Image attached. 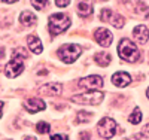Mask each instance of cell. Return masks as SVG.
Returning a JSON list of instances; mask_svg holds the SVG:
<instances>
[{
    "mask_svg": "<svg viewBox=\"0 0 149 140\" xmlns=\"http://www.w3.org/2000/svg\"><path fill=\"white\" fill-rule=\"evenodd\" d=\"M118 55L127 63H136L140 58V51L130 39H122L118 45Z\"/></svg>",
    "mask_w": 149,
    "mask_h": 140,
    "instance_id": "obj_1",
    "label": "cell"
},
{
    "mask_svg": "<svg viewBox=\"0 0 149 140\" xmlns=\"http://www.w3.org/2000/svg\"><path fill=\"white\" fill-rule=\"evenodd\" d=\"M49 31L52 36H57L60 33L66 31L70 27V18L66 14H54L49 17Z\"/></svg>",
    "mask_w": 149,
    "mask_h": 140,
    "instance_id": "obj_2",
    "label": "cell"
},
{
    "mask_svg": "<svg viewBox=\"0 0 149 140\" xmlns=\"http://www.w3.org/2000/svg\"><path fill=\"white\" fill-rule=\"evenodd\" d=\"M82 49L79 45H74V43H67V45H63L60 49H58V58L66 63V64H72L78 60V57L81 55Z\"/></svg>",
    "mask_w": 149,
    "mask_h": 140,
    "instance_id": "obj_3",
    "label": "cell"
},
{
    "mask_svg": "<svg viewBox=\"0 0 149 140\" xmlns=\"http://www.w3.org/2000/svg\"><path fill=\"white\" fill-rule=\"evenodd\" d=\"M103 93L98 90H90L84 94H74L72 97V101L78 104H98L103 101Z\"/></svg>",
    "mask_w": 149,
    "mask_h": 140,
    "instance_id": "obj_4",
    "label": "cell"
},
{
    "mask_svg": "<svg viewBox=\"0 0 149 140\" xmlns=\"http://www.w3.org/2000/svg\"><path fill=\"white\" fill-rule=\"evenodd\" d=\"M26 58H21V57H17V55H12V60L5 66V75L8 78H17L18 75H21L26 69V64L24 61Z\"/></svg>",
    "mask_w": 149,
    "mask_h": 140,
    "instance_id": "obj_5",
    "label": "cell"
},
{
    "mask_svg": "<svg viewBox=\"0 0 149 140\" xmlns=\"http://www.w3.org/2000/svg\"><path fill=\"white\" fill-rule=\"evenodd\" d=\"M97 133L103 139H110L116 133V122L112 118H103L97 125Z\"/></svg>",
    "mask_w": 149,
    "mask_h": 140,
    "instance_id": "obj_6",
    "label": "cell"
},
{
    "mask_svg": "<svg viewBox=\"0 0 149 140\" xmlns=\"http://www.w3.org/2000/svg\"><path fill=\"white\" fill-rule=\"evenodd\" d=\"M78 86L79 88H84V90H86V91H90V90H98V88L103 86V78H102V76H97V75L86 76V78L79 79Z\"/></svg>",
    "mask_w": 149,
    "mask_h": 140,
    "instance_id": "obj_7",
    "label": "cell"
},
{
    "mask_svg": "<svg viewBox=\"0 0 149 140\" xmlns=\"http://www.w3.org/2000/svg\"><path fill=\"white\" fill-rule=\"evenodd\" d=\"M100 20H102L103 22H112L116 29H121L122 25H124V22H125V20H124L121 15L113 14V12H112L110 9H103V10H102Z\"/></svg>",
    "mask_w": 149,
    "mask_h": 140,
    "instance_id": "obj_8",
    "label": "cell"
},
{
    "mask_svg": "<svg viewBox=\"0 0 149 140\" xmlns=\"http://www.w3.org/2000/svg\"><path fill=\"white\" fill-rule=\"evenodd\" d=\"M94 37H95L97 43L102 45V46H104V48L110 46L112 40H113V36H112V33H110L107 29H103V27H102V29H97V30L94 31Z\"/></svg>",
    "mask_w": 149,
    "mask_h": 140,
    "instance_id": "obj_9",
    "label": "cell"
},
{
    "mask_svg": "<svg viewBox=\"0 0 149 140\" xmlns=\"http://www.w3.org/2000/svg\"><path fill=\"white\" fill-rule=\"evenodd\" d=\"M24 109L30 113H36V112H40L45 109V101L42 98H36V97H31L29 100L24 101Z\"/></svg>",
    "mask_w": 149,
    "mask_h": 140,
    "instance_id": "obj_10",
    "label": "cell"
},
{
    "mask_svg": "<svg viewBox=\"0 0 149 140\" xmlns=\"http://www.w3.org/2000/svg\"><path fill=\"white\" fill-rule=\"evenodd\" d=\"M133 36H134V39L142 45L149 42V30H148L146 25H137V27H134Z\"/></svg>",
    "mask_w": 149,
    "mask_h": 140,
    "instance_id": "obj_11",
    "label": "cell"
},
{
    "mask_svg": "<svg viewBox=\"0 0 149 140\" xmlns=\"http://www.w3.org/2000/svg\"><path fill=\"white\" fill-rule=\"evenodd\" d=\"M112 82H113V85H116L119 88H124V86L130 85L131 76L125 72H116V73H113V76H112Z\"/></svg>",
    "mask_w": 149,
    "mask_h": 140,
    "instance_id": "obj_12",
    "label": "cell"
},
{
    "mask_svg": "<svg viewBox=\"0 0 149 140\" xmlns=\"http://www.w3.org/2000/svg\"><path fill=\"white\" fill-rule=\"evenodd\" d=\"M27 45H29V48H30V51H31L33 54H40L42 49H43L40 39L37 36H34V34L27 36Z\"/></svg>",
    "mask_w": 149,
    "mask_h": 140,
    "instance_id": "obj_13",
    "label": "cell"
},
{
    "mask_svg": "<svg viewBox=\"0 0 149 140\" xmlns=\"http://www.w3.org/2000/svg\"><path fill=\"white\" fill-rule=\"evenodd\" d=\"M39 93L46 94V95H60L61 94V85L60 84H46L39 90Z\"/></svg>",
    "mask_w": 149,
    "mask_h": 140,
    "instance_id": "obj_14",
    "label": "cell"
},
{
    "mask_svg": "<svg viewBox=\"0 0 149 140\" xmlns=\"http://www.w3.org/2000/svg\"><path fill=\"white\" fill-rule=\"evenodd\" d=\"M19 21L24 24V25H29V27H31V25H34L37 22V17L33 14V12L30 10H24L22 14L19 15Z\"/></svg>",
    "mask_w": 149,
    "mask_h": 140,
    "instance_id": "obj_15",
    "label": "cell"
},
{
    "mask_svg": "<svg viewBox=\"0 0 149 140\" xmlns=\"http://www.w3.org/2000/svg\"><path fill=\"white\" fill-rule=\"evenodd\" d=\"M95 61H97V64H98V66L106 67V66L110 64L112 57H110L109 52H98V54H95Z\"/></svg>",
    "mask_w": 149,
    "mask_h": 140,
    "instance_id": "obj_16",
    "label": "cell"
},
{
    "mask_svg": "<svg viewBox=\"0 0 149 140\" xmlns=\"http://www.w3.org/2000/svg\"><path fill=\"white\" fill-rule=\"evenodd\" d=\"M78 14L81 17H88L93 14V5L90 2H81L78 5Z\"/></svg>",
    "mask_w": 149,
    "mask_h": 140,
    "instance_id": "obj_17",
    "label": "cell"
},
{
    "mask_svg": "<svg viewBox=\"0 0 149 140\" xmlns=\"http://www.w3.org/2000/svg\"><path fill=\"white\" fill-rule=\"evenodd\" d=\"M128 121H130V124H139L140 121H142V110L139 109V107H136L133 112H131V115H130V118H128Z\"/></svg>",
    "mask_w": 149,
    "mask_h": 140,
    "instance_id": "obj_18",
    "label": "cell"
},
{
    "mask_svg": "<svg viewBox=\"0 0 149 140\" xmlns=\"http://www.w3.org/2000/svg\"><path fill=\"white\" fill-rule=\"evenodd\" d=\"M36 130H37V133H40V134H48L49 130H51V125H49L46 121H39V124L36 125Z\"/></svg>",
    "mask_w": 149,
    "mask_h": 140,
    "instance_id": "obj_19",
    "label": "cell"
},
{
    "mask_svg": "<svg viewBox=\"0 0 149 140\" xmlns=\"http://www.w3.org/2000/svg\"><path fill=\"white\" fill-rule=\"evenodd\" d=\"M31 5H33V8H34V9L42 10L43 8H46L48 0H31Z\"/></svg>",
    "mask_w": 149,
    "mask_h": 140,
    "instance_id": "obj_20",
    "label": "cell"
},
{
    "mask_svg": "<svg viewBox=\"0 0 149 140\" xmlns=\"http://www.w3.org/2000/svg\"><path fill=\"white\" fill-rule=\"evenodd\" d=\"M91 116H93L91 113H86V112H79V113H78V118H76V121H78L79 124H82V122H88V119H90Z\"/></svg>",
    "mask_w": 149,
    "mask_h": 140,
    "instance_id": "obj_21",
    "label": "cell"
},
{
    "mask_svg": "<svg viewBox=\"0 0 149 140\" xmlns=\"http://www.w3.org/2000/svg\"><path fill=\"white\" fill-rule=\"evenodd\" d=\"M12 55H17V57H21V58H27V51L24 48H17L14 52H12Z\"/></svg>",
    "mask_w": 149,
    "mask_h": 140,
    "instance_id": "obj_22",
    "label": "cell"
},
{
    "mask_svg": "<svg viewBox=\"0 0 149 140\" xmlns=\"http://www.w3.org/2000/svg\"><path fill=\"white\" fill-rule=\"evenodd\" d=\"M139 137H140V139H149V124L142 128V131H140Z\"/></svg>",
    "mask_w": 149,
    "mask_h": 140,
    "instance_id": "obj_23",
    "label": "cell"
},
{
    "mask_svg": "<svg viewBox=\"0 0 149 140\" xmlns=\"http://www.w3.org/2000/svg\"><path fill=\"white\" fill-rule=\"evenodd\" d=\"M69 3H70V0H55V5L58 8H66L69 6Z\"/></svg>",
    "mask_w": 149,
    "mask_h": 140,
    "instance_id": "obj_24",
    "label": "cell"
},
{
    "mask_svg": "<svg viewBox=\"0 0 149 140\" xmlns=\"http://www.w3.org/2000/svg\"><path fill=\"white\" fill-rule=\"evenodd\" d=\"M51 139H69L67 136H64V134H54V136H51Z\"/></svg>",
    "mask_w": 149,
    "mask_h": 140,
    "instance_id": "obj_25",
    "label": "cell"
},
{
    "mask_svg": "<svg viewBox=\"0 0 149 140\" xmlns=\"http://www.w3.org/2000/svg\"><path fill=\"white\" fill-rule=\"evenodd\" d=\"M2 2H5V3L10 5V3H15V2H18V0H2Z\"/></svg>",
    "mask_w": 149,
    "mask_h": 140,
    "instance_id": "obj_26",
    "label": "cell"
},
{
    "mask_svg": "<svg viewBox=\"0 0 149 140\" xmlns=\"http://www.w3.org/2000/svg\"><path fill=\"white\" fill-rule=\"evenodd\" d=\"M2 115H3V103L0 101V118H2Z\"/></svg>",
    "mask_w": 149,
    "mask_h": 140,
    "instance_id": "obj_27",
    "label": "cell"
},
{
    "mask_svg": "<svg viewBox=\"0 0 149 140\" xmlns=\"http://www.w3.org/2000/svg\"><path fill=\"white\" fill-rule=\"evenodd\" d=\"M146 95H148V98H149V88H148V91H146Z\"/></svg>",
    "mask_w": 149,
    "mask_h": 140,
    "instance_id": "obj_28",
    "label": "cell"
},
{
    "mask_svg": "<svg viewBox=\"0 0 149 140\" xmlns=\"http://www.w3.org/2000/svg\"><path fill=\"white\" fill-rule=\"evenodd\" d=\"M146 18H148V20H149V14H148V15H146Z\"/></svg>",
    "mask_w": 149,
    "mask_h": 140,
    "instance_id": "obj_29",
    "label": "cell"
},
{
    "mask_svg": "<svg viewBox=\"0 0 149 140\" xmlns=\"http://www.w3.org/2000/svg\"><path fill=\"white\" fill-rule=\"evenodd\" d=\"M102 2H107V0H102Z\"/></svg>",
    "mask_w": 149,
    "mask_h": 140,
    "instance_id": "obj_30",
    "label": "cell"
}]
</instances>
